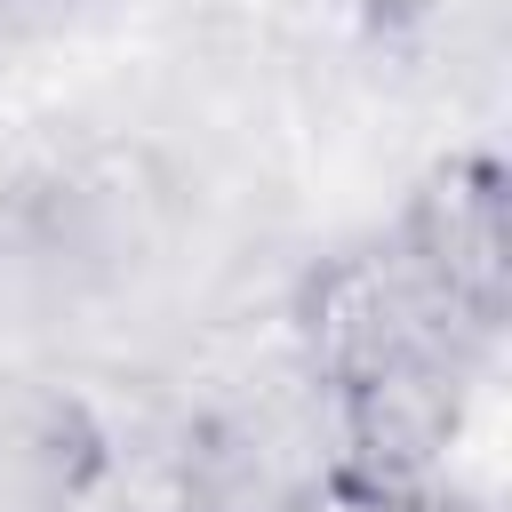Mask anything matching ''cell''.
I'll use <instances>...</instances> for the list:
<instances>
[{
    "mask_svg": "<svg viewBox=\"0 0 512 512\" xmlns=\"http://www.w3.org/2000/svg\"><path fill=\"white\" fill-rule=\"evenodd\" d=\"M88 464V440L72 408L0 392V512H56L72 504V480Z\"/></svg>",
    "mask_w": 512,
    "mask_h": 512,
    "instance_id": "1",
    "label": "cell"
}]
</instances>
